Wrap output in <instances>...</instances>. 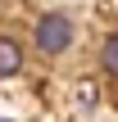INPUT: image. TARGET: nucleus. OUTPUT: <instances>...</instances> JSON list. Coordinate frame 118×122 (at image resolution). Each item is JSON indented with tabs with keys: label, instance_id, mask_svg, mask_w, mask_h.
Masks as SVG:
<instances>
[{
	"label": "nucleus",
	"instance_id": "obj_2",
	"mask_svg": "<svg viewBox=\"0 0 118 122\" xmlns=\"http://www.w3.org/2000/svg\"><path fill=\"white\" fill-rule=\"evenodd\" d=\"M18 68H23V50H18V41L0 36V77H14Z\"/></svg>",
	"mask_w": 118,
	"mask_h": 122
},
{
	"label": "nucleus",
	"instance_id": "obj_3",
	"mask_svg": "<svg viewBox=\"0 0 118 122\" xmlns=\"http://www.w3.org/2000/svg\"><path fill=\"white\" fill-rule=\"evenodd\" d=\"M100 54H105V72L114 77V72H118V41H114V36H105V50H100Z\"/></svg>",
	"mask_w": 118,
	"mask_h": 122
},
{
	"label": "nucleus",
	"instance_id": "obj_4",
	"mask_svg": "<svg viewBox=\"0 0 118 122\" xmlns=\"http://www.w3.org/2000/svg\"><path fill=\"white\" fill-rule=\"evenodd\" d=\"M0 122H5V118H0Z\"/></svg>",
	"mask_w": 118,
	"mask_h": 122
},
{
	"label": "nucleus",
	"instance_id": "obj_1",
	"mask_svg": "<svg viewBox=\"0 0 118 122\" xmlns=\"http://www.w3.org/2000/svg\"><path fill=\"white\" fill-rule=\"evenodd\" d=\"M68 41H73V23H68L64 14H45V18L36 23V45H41L45 54L68 50Z\"/></svg>",
	"mask_w": 118,
	"mask_h": 122
}]
</instances>
